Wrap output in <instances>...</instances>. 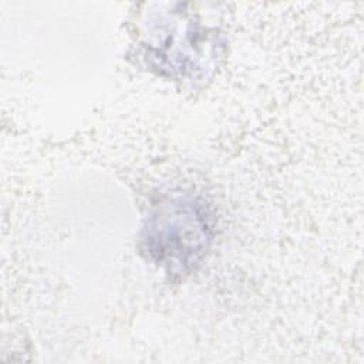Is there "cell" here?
I'll list each match as a JSON object with an SVG mask.
<instances>
[{"label":"cell","instance_id":"cell-1","mask_svg":"<svg viewBox=\"0 0 364 364\" xmlns=\"http://www.w3.org/2000/svg\"><path fill=\"white\" fill-rule=\"evenodd\" d=\"M212 225L205 205L183 196L164 203L148 220L145 247L155 262L172 273L195 266L209 247Z\"/></svg>","mask_w":364,"mask_h":364}]
</instances>
